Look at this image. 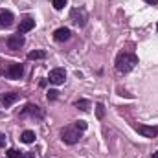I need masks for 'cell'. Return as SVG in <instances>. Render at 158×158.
I'll list each match as a JSON object with an SVG mask.
<instances>
[{
  "label": "cell",
  "instance_id": "1",
  "mask_svg": "<svg viewBox=\"0 0 158 158\" xmlns=\"http://www.w3.org/2000/svg\"><path fill=\"white\" fill-rule=\"evenodd\" d=\"M136 64H138V57H136L134 53H127V52H123V53H119L118 57H116V70H118L119 74H127V72H131Z\"/></svg>",
  "mask_w": 158,
  "mask_h": 158
},
{
  "label": "cell",
  "instance_id": "2",
  "mask_svg": "<svg viewBox=\"0 0 158 158\" xmlns=\"http://www.w3.org/2000/svg\"><path fill=\"white\" fill-rule=\"evenodd\" d=\"M61 136H63V142L64 143L74 145V143H77L79 138H81V131H79L76 125H68V127H64L61 131Z\"/></svg>",
  "mask_w": 158,
  "mask_h": 158
},
{
  "label": "cell",
  "instance_id": "3",
  "mask_svg": "<svg viewBox=\"0 0 158 158\" xmlns=\"http://www.w3.org/2000/svg\"><path fill=\"white\" fill-rule=\"evenodd\" d=\"M70 20H72L76 26H79V28L86 26V20H88L86 9H85V7H74V9L70 11Z\"/></svg>",
  "mask_w": 158,
  "mask_h": 158
},
{
  "label": "cell",
  "instance_id": "4",
  "mask_svg": "<svg viewBox=\"0 0 158 158\" xmlns=\"http://www.w3.org/2000/svg\"><path fill=\"white\" fill-rule=\"evenodd\" d=\"M64 79H66L64 68H53V70H50V74H48V81H50L52 85H63Z\"/></svg>",
  "mask_w": 158,
  "mask_h": 158
},
{
  "label": "cell",
  "instance_id": "5",
  "mask_svg": "<svg viewBox=\"0 0 158 158\" xmlns=\"http://www.w3.org/2000/svg\"><path fill=\"white\" fill-rule=\"evenodd\" d=\"M4 74H6L9 79H20L22 76H24V66H22L20 63H11Z\"/></svg>",
  "mask_w": 158,
  "mask_h": 158
},
{
  "label": "cell",
  "instance_id": "6",
  "mask_svg": "<svg viewBox=\"0 0 158 158\" xmlns=\"http://www.w3.org/2000/svg\"><path fill=\"white\" fill-rule=\"evenodd\" d=\"M24 35H11V37H7V40H6V44H7V48L9 50H13V52H17V50H20L22 46H24Z\"/></svg>",
  "mask_w": 158,
  "mask_h": 158
},
{
  "label": "cell",
  "instance_id": "7",
  "mask_svg": "<svg viewBox=\"0 0 158 158\" xmlns=\"http://www.w3.org/2000/svg\"><path fill=\"white\" fill-rule=\"evenodd\" d=\"M26 116H31V118H39L40 119L42 116H44V112L40 110L37 105H31V103H30V105H26L24 110L20 112V118H26Z\"/></svg>",
  "mask_w": 158,
  "mask_h": 158
},
{
  "label": "cell",
  "instance_id": "8",
  "mask_svg": "<svg viewBox=\"0 0 158 158\" xmlns=\"http://www.w3.org/2000/svg\"><path fill=\"white\" fill-rule=\"evenodd\" d=\"M136 131H138L142 136H145V138H155L158 134L156 127H149V125H136Z\"/></svg>",
  "mask_w": 158,
  "mask_h": 158
},
{
  "label": "cell",
  "instance_id": "9",
  "mask_svg": "<svg viewBox=\"0 0 158 158\" xmlns=\"http://www.w3.org/2000/svg\"><path fill=\"white\" fill-rule=\"evenodd\" d=\"M33 28H35V20H33V19H30V17H26L24 20H20V26H19V35H24V33L31 31Z\"/></svg>",
  "mask_w": 158,
  "mask_h": 158
},
{
  "label": "cell",
  "instance_id": "10",
  "mask_svg": "<svg viewBox=\"0 0 158 158\" xmlns=\"http://www.w3.org/2000/svg\"><path fill=\"white\" fill-rule=\"evenodd\" d=\"M70 30L68 28H57L55 31H53V39L57 40V42H64V40L70 39Z\"/></svg>",
  "mask_w": 158,
  "mask_h": 158
},
{
  "label": "cell",
  "instance_id": "11",
  "mask_svg": "<svg viewBox=\"0 0 158 158\" xmlns=\"http://www.w3.org/2000/svg\"><path fill=\"white\" fill-rule=\"evenodd\" d=\"M13 19H15V17H13L11 11H2V13H0V26H2V28H9V26L13 24Z\"/></svg>",
  "mask_w": 158,
  "mask_h": 158
},
{
  "label": "cell",
  "instance_id": "12",
  "mask_svg": "<svg viewBox=\"0 0 158 158\" xmlns=\"http://www.w3.org/2000/svg\"><path fill=\"white\" fill-rule=\"evenodd\" d=\"M17 99H19V94H15V92H7V94L2 96V105L7 109V107H11Z\"/></svg>",
  "mask_w": 158,
  "mask_h": 158
},
{
  "label": "cell",
  "instance_id": "13",
  "mask_svg": "<svg viewBox=\"0 0 158 158\" xmlns=\"http://www.w3.org/2000/svg\"><path fill=\"white\" fill-rule=\"evenodd\" d=\"M20 140H22L24 143H33V142H35V132H33V131H24V132L20 134Z\"/></svg>",
  "mask_w": 158,
  "mask_h": 158
},
{
  "label": "cell",
  "instance_id": "14",
  "mask_svg": "<svg viewBox=\"0 0 158 158\" xmlns=\"http://www.w3.org/2000/svg\"><path fill=\"white\" fill-rule=\"evenodd\" d=\"M74 105H76L77 109H81V110H85V112L90 110V101H88V99H77Z\"/></svg>",
  "mask_w": 158,
  "mask_h": 158
},
{
  "label": "cell",
  "instance_id": "15",
  "mask_svg": "<svg viewBox=\"0 0 158 158\" xmlns=\"http://www.w3.org/2000/svg\"><path fill=\"white\" fill-rule=\"evenodd\" d=\"M44 57H46V53H44L42 50H33V52L28 53V59H31V61H33V59H44Z\"/></svg>",
  "mask_w": 158,
  "mask_h": 158
},
{
  "label": "cell",
  "instance_id": "16",
  "mask_svg": "<svg viewBox=\"0 0 158 158\" xmlns=\"http://www.w3.org/2000/svg\"><path fill=\"white\" fill-rule=\"evenodd\" d=\"M96 114H98L99 119L105 116V107H103V103H98V105H96Z\"/></svg>",
  "mask_w": 158,
  "mask_h": 158
},
{
  "label": "cell",
  "instance_id": "17",
  "mask_svg": "<svg viewBox=\"0 0 158 158\" xmlns=\"http://www.w3.org/2000/svg\"><path fill=\"white\" fill-rule=\"evenodd\" d=\"M52 4H53L55 9H63L66 6V0H52Z\"/></svg>",
  "mask_w": 158,
  "mask_h": 158
},
{
  "label": "cell",
  "instance_id": "18",
  "mask_svg": "<svg viewBox=\"0 0 158 158\" xmlns=\"http://www.w3.org/2000/svg\"><path fill=\"white\" fill-rule=\"evenodd\" d=\"M74 125H76V127H77L79 131H86V127H88V125H86V121H85V119H77V121H76V123H74Z\"/></svg>",
  "mask_w": 158,
  "mask_h": 158
},
{
  "label": "cell",
  "instance_id": "19",
  "mask_svg": "<svg viewBox=\"0 0 158 158\" xmlns=\"http://www.w3.org/2000/svg\"><path fill=\"white\" fill-rule=\"evenodd\" d=\"M7 158H20L17 149H7Z\"/></svg>",
  "mask_w": 158,
  "mask_h": 158
},
{
  "label": "cell",
  "instance_id": "20",
  "mask_svg": "<svg viewBox=\"0 0 158 158\" xmlns=\"http://www.w3.org/2000/svg\"><path fill=\"white\" fill-rule=\"evenodd\" d=\"M57 94H59L57 90H48L46 96H48V99H57Z\"/></svg>",
  "mask_w": 158,
  "mask_h": 158
},
{
  "label": "cell",
  "instance_id": "21",
  "mask_svg": "<svg viewBox=\"0 0 158 158\" xmlns=\"http://www.w3.org/2000/svg\"><path fill=\"white\" fill-rule=\"evenodd\" d=\"M20 158H35V153H24L20 155Z\"/></svg>",
  "mask_w": 158,
  "mask_h": 158
},
{
  "label": "cell",
  "instance_id": "22",
  "mask_svg": "<svg viewBox=\"0 0 158 158\" xmlns=\"http://www.w3.org/2000/svg\"><path fill=\"white\" fill-rule=\"evenodd\" d=\"M6 145V134H0V147Z\"/></svg>",
  "mask_w": 158,
  "mask_h": 158
},
{
  "label": "cell",
  "instance_id": "23",
  "mask_svg": "<svg viewBox=\"0 0 158 158\" xmlns=\"http://www.w3.org/2000/svg\"><path fill=\"white\" fill-rule=\"evenodd\" d=\"M145 2H147V4H151V6H156V4H158V0H145Z\"/></svg>",
  "mask_w": 158,
  "mask_h": 158
},
{
  "label": "cell",
  "instance_id": "24",
  "mask_svg": "<svg viewBox=\"0 0 158 158\" xmlns=\"http://www.w3.org/2000/svg\"><path fill=\"white\" fill-rule=\"evenodd\" d=\"M151 158H158V151H156V153H153V155H151Z\"/></svg>",
  "mask_w": 158,
  "mask_h": 158
}]
</instances>
